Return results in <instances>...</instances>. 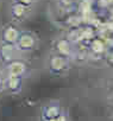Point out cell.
<instances>
[{"label":"cell","instance_id":"obj_1","mask_svg":"<svg viewBox=\"0 0 113 121\" xmlns=\"http://www.w3.org/2000/svg\"><path fill=\"white\" fill-rule=\"evenodd\" d=\"M70 62L72 59L50 52L46 59V69L52 76H66L68 71L70 70Z\"/></svg>","mask_w":113,"mask_h":121},{"label":"cell","instance_id":"obj_4","mask_svg":"<svg viewBox=\"0 0 113 121\" xmlns=\"http://www.w3.org/2000/svg\"><path fill=\"white\" fill-rule=\"evenodd\" d=\"M64 112L66 109L60 103V101L51 100L42 106L41 113H39V121H49V120L56 119V117L61 116Z\"/></svg>","mask_w":113,"mask_h":121},{"label":"cell","instance_id":"obj_7","mask_svg":"<svg viewBox=\"0 0 113 121\" xmlns=\"http://www.w3.org/2000/svg\"><path fill=\"white\" fill-rule=\"evenodd\" d=\"M20 58V52L17 50L16 45L0 43V63L4 67L9 65L11 62Z\"/></svg>","mask_w":113,"mask_h":121},{"label":"cell","instance_id":"obj_9","mask_svg":"<svg viewBox=\"0 0 113 121\" xmlns=\"http://www.w3.org/2000/svg\"><path fill=\"white\" fill-rule=\"evenodd\" d=\"M24 86V78L12 75H6L5 80V91L10 95H18L22 93Z\"/></svg>","mask_w":113,"mask_h":121},{"label":"cell","instance_id":"obj_5","mask_svg":"<svg viewBox=\"0 0 113 121\" xmlns=\"http://www.w3.org/2000/svg\"><path fill=\"white\" fill-rule=\"evenodd\" d=\"M22 32L23 31L20 30L18 24L10 22V23L5 24L1 27V30H0V43L16 45L20 35H22Z\"/></svg>","mask_w":113,"mask_h":121},{"label":"cell","instance_id":"obj_2","mask_svg":"<svg viewBox=\"0 0 113 121\" xmlns=\"http://www.w3.org/2000/svg\"><path fill=\"white\" fill-rule=\"evenodd\" d=\"M76 44L67 36H59L55 37L51 42V52L64 56L69 59L74 58Z\"/></svg>","mask_w":113,"mask_h":121},{"label":"cell","instance_id":"obj_3","mask_svg":"<svg viewBox=\"0 0 113 121\" xmlns=\"http://www.w3.org/2000/svg\"><path fill=\"white\" fill-rule=\"evenodd\" d=\"M38 43L39 39L36 33H33L32 31H23L16 44V48L20 52V55L29 53L38 48Z\"/></svg>","mask_w":113,"mask_h":121},{"label":"cell","instance_id":"obj_11","mask_svg":"<svg viewBox=\"0 0 113 121\" xmlns=\"http://www.w3.org/2000/svg\"><path fill=\"white\" fill-rule=\"evenodd\" d=\"M56 4H57V6L62 10H70L75 6H77L81 0H55Z\"/></svg>","mask_w":113,"mask_h":121},{"label":"cell","instance_id":"obj_13","mask_svg":"<svg viewBox=\"0 0 113 121\" xmlns=\"http://www.w3.org/2000/svg\"><path fill=\"white\" fill-rule=\"evenodd\" d=\"M5 80H6V74L4 70H0V94L5 91Z\"/></svg>","mask_w":113,"mask_h":121},{"label":"cell","instance_id":"obj_8","mask_svg":"<svg viewBox=\"0 0 113 121\" xmlns=\"http://www.w3.org/2000/svg\"><path fill=\"white\" fill-rule=\"evenodd\" d=\"M6 75H12V76H18V77H25V75L29 71V64L25 59H23L22 57L11 62L9 65L5 67L4 69Z\"/></svg>","mask_w":113,"mask_h":121},{"label":"cell","instance_id":"obj_12","mask_svg":"<svg viewBox=\"0 0 113 121\" xmlns=\"http://www.w3.org/2000/svg\"><path fill=\"white\" fill-rule=\"evenodd\" d=\"M105 60L109 67H113V48H109L107 50V53L105 56Z\"/></svg>","mask_w":113,"mask_h":121},{"label":"cell","instance_id":"obj_6","mask_svg":"<svg viewBox=\"0 0 113 121\" xmlns=\"http://www.w3.org/2000/svg\"><path fill=\"white\" fill-rule=\"evenodd\" d=\"M10 17H11V20L16 24H20L23 23L24 20H26L29 18V16L31 14L32 12V7H29V6H25L18 1H11L10 4Z\"/></svg>","mask_w":113,"mask_h":121},{"label":"cell","instance_id":"obj_14","mask_svg":"<svg viewBox=\"0 0 113 121\" xmlns=\"http://www.w3.org/2000/svg\"><path fill=\"white\" fill-rule=\"evenodd\" d=\"M13 1H18L25 6H29V7H33V5L37 3V0H13Z\"/></svg>","mask_w":113,"mask_h":121},{"label":"cell","instance_id":"obj_10","mask_svg":"<svg viewBox=\"0 0 113 121\" xmlns=\"http://www.w3.org/2000/svg\"><path fill=\"white\" fill-rule=\"evenodd\" d=\"M107 50H108V46L102 38H93L88 44L89 55H93L96 58L101 56H106Z\"/></svg>","mask_w":113,"mask_h":121}]
</instances>
